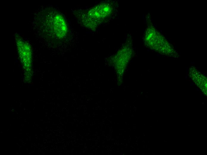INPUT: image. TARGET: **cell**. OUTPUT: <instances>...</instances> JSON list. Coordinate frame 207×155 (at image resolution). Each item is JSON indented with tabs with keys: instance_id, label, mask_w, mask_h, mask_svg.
Instances as JSON below:
<instances>
[{
	"instance_id": "cell-1",
	"label": "cell",
	"mask_w": 207,
	"mask_h": 155,
	"mask_svg": "<svg viewBox=\"0 0 207 155\" xmlns=\"http://www.w3.org/2000/svg\"><path fill=\"white\" fill-rule=\"evenodd\" d=\"M15 40L20 61L25 71L26 77L31 78L32 67V51L29 44L21 37L17 35Z\"/></svg>"
},
{
	"instance_id": "cell-2",
	"label": "cell",
	"mask_w": 207,
	"mask_h": 155,
	"mask_svg": "<svg viewBox=\"0 0 207 155\" xmlns=\"http://www.w3.org/2000/svg\"><path fill=\"white\" fill-rule=\"evenodd\" d=\"M50 20L51 28L54 34L59 38H64L67 32V27L63 17L59 14H55Z\"/></svg>"
}]
</instances>
